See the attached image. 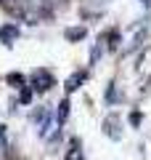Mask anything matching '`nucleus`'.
<instances>
[{"label":"nucleus","instance_id":"7","mask_svg":"<svg viewBox=\"0 0 151 160\" xmlns=\"http://www.w3.org/2000/svg\"><path fill=\"white\" fill-rule=\"evenodd\" d=\"M66 160H85L82 149H80V139H72V144H69V152H66Z\"/></svg>","mask_w":151,"mask_h":160},{"label":"nucleus","instance_id":"12","mask_svg":"<svg viewBox=\"0 0 151 160\" xmlns=\"http://www.w3.org/2000/svg\"><path fill=\"white\" fill-rule=\"evenodd\" d=\"M8 83H11L13 88H21V86H24V75H19V72H11V75H8Z\"/></svg>","mask_w":151,"mask_h":160},{"label":"nucleus","instance_id":"8","mask_svg":"<svg viewBox=\"0 0 151 160\" xmlns=\"http://www.w3.org/2000/svg\"><path fill=\"white\" fill-rule=\"evenodd\" d=\"M106 40H109V43H106L109 51H117V48H119V40H122L119 29H109V32H106Z\"/></svg>","mask_w":151,"mask_h":160},{"label":"nucleus","instance_id":"9","mask_svg":"<svg viewBox=\"0 0 151 160\" xmlns=\"http://www.w3.org/2000/svg\"><path fill=\"white\" fill-rule=\"evenodd\" d=\"M66 118H69V99H64V102L58 104V112H56V123H58V126H64V123H66Z\"/></svg>","mask_w":151,"mask_h":160},{"label":"nucleus","instance_id":"15","mask_svg":"<svg viewBox=\"0 0 151 160\" xmlns=\"http://www.w3.org/2000/svg\"><path fill=\"white\" fill-rule=\"evenodd\" d=\"M45 112H48V107H37V109H34V112H32V123H40Z\"/></svg>","mask_w":151,"mask_h":160},{"label":"nucleus","instance_id":"16","mask_svg":"<svg viewBox=\"0 0 151 160\" xmlns=\"http://www.w3.org/2000/svg\"><path fill=\"white\" fill-rule=\"evenodd\" d=\"M140 120H143V115H140L138 109H135V112H130V126H135V128H138V126H140Z\"/></svg>","mask_w":151,"mask_h":160},{"label":"nucleus","instance_id":"14","mask_svg":"<svg viewBox=\"0 0 151 160\" xmlns=\"http://www.w3.org/2000/svg\"><path fill=\"white\" fill-rule=\"evenodd\" d=\"M143 40H146V29H138V35L133 38V46H130V48H140V46H143Z\"/></svg>","mask_w":151,"mask_h":160},{"label":"nucleus","instance_id":"3","mask_svg":"<svg viewBox=\"0 0 151 160\" xmlns=\"http://www.w3.org/2000/svg\"><path fill=\"white\" fill-rule=\"evenodd\" d=\"M19 35H21V29H19L16 24L8 22V24H3V27H0V43H3L6 48H11V46H13V40H16Z\"/></svg>","mask_w":151,"mask_h":160},{"label":"nucleus","instance_id":"1","mask_svg":"<svg viewBox=\"0 0 151 160\" xmlns=\"http://www.w3.org/2000/svg\"><path fill=\"white\" fill-rule=\"evenodd\" d=\"M29 83H32V91H37V93H45V91H50V88L56 86L50 69H34L32 78H29Z\"/></svg>","mask_w":151,"mask_h":160},{"label":"nucleus","instance_id":"10","mask_svg":"<svg viewBox=\"0 0 151 160\" xmlns=\"http://www.w3.org/2000/svg\"><path fill=\"white\" fill-rule=\"evenodd\" d=\"M119 99H122V96H119V88L112 83V86L106 88V102H109V104H114V102H119Z\"/></svg>","mask_w":151,"mask_h":160},{"label":"nucleus","instance_id":"6","mask_svg":"<svg viewBox=\"0 0 151 160\" xmlns=\"http://www.w3.org/2000/svg\"><path fill=\"white\" fill-rule=\"evenodd\" d=\"M85 35H88L85 27H69L66 32H64V38H66L69 43H77V40H85Z\"/></svg>","mask_w":151,"mask_h":160},{"label":"nucleus","instance_id":"17","mask_svg":"<svg viewBox=\"0 0 151 160\" xmlns=\"http://www.w3.org/2000/svg\"><path fill=\"white\" fill-rule=\"evenodd\" d=\"M143 3H146V6H151V0H143Z\"/></svg>","mask_w":151,"mask_h":160},{"label":"nucleus","instance_id":"11","mask_svg":"<svg viewBox=\"0 0 151 160\" xmlns=\"http://www.w3.org/2000/svg\"><path fill=\"white\" fill-rule=\"evenodd\" d=\"M101 53H103V46H101V40H98V43L93 46V51H90V64H98Z\"/></svg>","mask_w":151,"mask_h":160},{"label":"nucleus","instance_id":"5","mask_svg":"<svg viewBox=\"0 0 151 160\" xmlns=\"http://www.w3.org/2000/svg\"><path fill=\"white\" fill-rule=\"evenodd\" d=\"M85 80H88V72H85V69H77V72H72V75L66 78L64 88H66L69 93H74V91H77V88H80V86L85 83Z\"/></svg>","mask_w":151,"mask_h":160},{"label":"nucleus","instance_id":"13","mask_svg":"<svg viewBox=\"0 0 151 160\" xmlns=\"http://www.w3.org/2000/svg\"><path fill=\"white\" fill-rule=\"evenodd\" d=\"M19 102H21V104L32 102V88H29V86H21V96H19Z\"/></svg>","mask_w":151,"mask_h":160},{"label":"nucleus","instance_id":"2","mask_svg":"<svg viewBox=\"0 0 151 160\" xmlns=\"http://www.w3.org/2000/svg\"><path fill=\"white\" fill-rule=\"evenodd\" d=\"M58 123H56V118H53V112H50V107H48V112L43 115V120H40V136L43 139H56V133H58Z\"/></svg>","mask_w":151,"mask_h":160},{"label":"nucleus","instance_id":"4","mask_svg":"<svg viewBox=\"0 0 151 160\" xmlns=\"http://www.w3.org/2000/svg\"><path fill=\"white\" fill-rule=\"evenodd\" d=\"M103 133H106L109 139H114V142H119V139H122V128H119L117 115H109V118L103 120Z\"/></svg>","mask_w":151,"mask_h":160}]
</instances>
